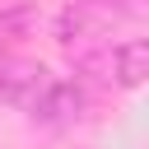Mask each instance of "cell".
<instances>
[{
	"label": "cell",
	"instance_id": "1",
	"mask_svg": "<svg viewBox=\"0 0 149 149\" xmlns=\"http://www.w3.org/2000/svg\"><path fill=\"white\" fill-rule=\"evenodd\" d=\"M126 19V5L121 0H74L61 19H56V37L70 47V42H88V37H102L112 23Z\"/></svg>",
	"mask_w": 149,
	"mask_h": 149
},
{
	"label": "cell",
	"instance_id": "2",
	"mask_svg": "<svg viewBox=\"0 0 149 149\" xmlns=\"http://www.w3.org/2000/svg\"><path fill=\"white\" fill-rule=\"evenodd\" d=\"M51 74L42 65H28V61H0V102L19 107V112H33L37 98L47 93Z\"/></svg>",
	"mask_w": 149,
	"mask_h": 149
},
{
	"label": "cell",
	"instance_id": "3",
	"mask_svg": "<svg viewBox=\"0 0 149 149\" xmlns=\"http://www.w3.org/2000/svg\"><path fill=\"white\" fill-rule=\"evenodd\" d=\"M107 70H112V79H116L121 88L144 84V74H149V42H144V37L116 42V47L107 51Z\"/></svg>",
	"mask_w": 149,
	"mask_h": 149
},
{
	"label": "cell",
	"instance_id": "4",
	"mask_svg": "<svg viewBox=\"0 0 149 149\" xmlns=\"http://www.w3.org/2000/svg\"><path fill=\"white\" fill-rule=\"evenodd\" d=\"M79 107H84V93H79L74 84L51 79V84H47V93L37 98L33 116H42V121H70V116H79Z\"/></svg>",
	"mask_w": 149,
	"mask_h": 149
},
{
	"label": "cell",
	"instance_id": "5",
	"mask_svg": "<svg viewBox=\"0 0 149 149\" xmlns=\"http://www.w3.org/2000/svg\"><path fill=\"white\" fill-rule=\"evenodd\" d=\"M33 23H37V9H33V5H9V9H0V37H23Z\"/></svg>",
	"mask_w": 149,
	"mask_h": 149
}]
</instances>
